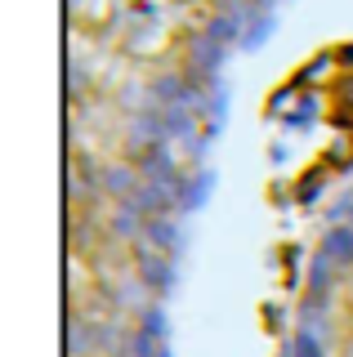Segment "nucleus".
<instances>
[{
  "instance_id": "obj_1",
  "label": "nucleus",
  "mask_w": 353,
  "mask_h": 357,
  "mask_svg": "<svg viewBox=\"0 0 353 357\" xmlns=\"http://www.w3.org/2000/svg\"><path fill=\"white\" fill-rule=\"evenodd\" d=\"M135 277L143 286V295H165L174 286V259L161 250H148V245H135Z\"/></svg>"
},
{
  "instance_id": "obj_7",
  "label": "nucleus",
  "mask_w": 353,
  "mask_h": 357,
  "mask_svg": "<svg viewBox=\"0 0 353 357\" xmlns=\"http://www.w3.org/2000/svg\"><path fill=\"white\" fill-rule=\"evenodd\" d=\"M250 5H255V9H264V5H269V0H250Z\"/></svg>"
},
{
  "instance_id": "obj_6",
  "label": "nucleus",
  "mask_w": 353,
  "mask_h": 357,
  "mask_svg": "<svg viewBox=\"0 0 353 357\" xmlns=\"http://www.w3.org/2000/svg\"><path fill=\"white\" fill-rule=\"evenodd\" d=\"M345 317L353 321V286H349V295H345Z\"/></svg>"
},
{
  "instance_id": "obj_4",
  "label": "nucleus",
  "mask_w": 353,
  "mask_h": 357,
  "mask_svg": "<svg viewBox=\"0 0 353 357\" xmlns=\"http://www.w3.org/2000/svg\"><path fill=\"white\" fill-rule=\"evenodd\" d=\"M68 353L72 357H98V321H90V317L68 321Z\"/></svg>"
},
{
  "instance_id": "obj_5",
  "label": "nucleus",
  "mask_w": 353,
  "mask_h": 357,
  "mask_svg": "<svg viewBox=\"0 0 353 357\" xmlns=\"http://www.w3.org/2000/svg\"><path fill=\"white\" fill-rule=\"evenodd\" d=\"M148 250H161V255H174V245H179V223L174 219H148L143 223V241Z\"/></svg>"
},
{
  "instance_id": "obj_8",
  "label": "nucleus",
  "mask_w": 353,
  "mask_h": 357,
  "mask_svg": "<svg viewBox=\"0 0 353 357\" xmlns=\"http://www.w3.org/2000/svg\"><path fill=\"white\" fill-rule=\"evenodd\" d=\"M98 357H107V353H98Z\"/></svg>"
},
{
  "instance_id": "obj_2",
  "label": "nucleus",
  "mask_w": 353,
  "mask_h": 357,
  "mask_svg": "<svg viewBox=\"0 0 353 357\" xmlns=\"http://www.w3.org/2000/svg\"><path fill=\"white\" fill-rule=\"evenodd\" d=\"M317 255L326 264H336L340 273H353V223H331L317 237Z\"/></svg>"
},
{
  "instance_id": "obj_3",
  "label": "nucleus",
  "mask_w": 353,
  "mask_h": 357,
  "mask_svg": "<svg viewBox=\"0 0 353 357\" xmlns=\"http://www.w3.org/2000/svg\"><path fill=\"white\" fill-rule=\"evenodd\" d=\"M286 357H326V335L317 331V312H300V331L286 340Z\"/></svg>"
}]
</instances>
